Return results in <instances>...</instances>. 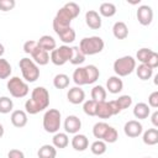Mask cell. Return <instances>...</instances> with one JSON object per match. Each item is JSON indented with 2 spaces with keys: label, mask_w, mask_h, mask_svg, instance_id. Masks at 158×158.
Wrapping results in <instances>:
<instances>
[{
  "label": "cell",
  "mask_w": 158,
  "mask_h": 158,
  "mask_svg": "<svg viewBox=\"0 0 158 158\" xmlns=\"http://www.w3.org/2000/svg\"><path fill=\"white\" fill-rule=\"evenodd\" d=\"M112 33L117 40H125L128 36V27L123 21H117L112 26Z\"/></svg>",
  "instance_id": "cell-19"
},
{
  "label": "cell",
  "mask_w": 158,
  "mask_h": 158,
  "mask_svg": "<svg viewBox=\"0 0 158 158\" xmlns=\"http://www.w3.org/2000/svg\"><path fill=\"white\" fill-rule=\"evenodd\" d=\"M147 105L149 107H153V109L158 107V91L157 90L149 94V96H148V104Z\"/></svg>",
  "instance_id": "cell-44"
},
{
  "label": "cell",
  "mask_w": 158,
  "mask_h": 158,
  "mask_svg": "<svg viewBox=\"0 0 158 158\" xmlns=\"http://www.w3.org/2000/svg\"><path fill=\"white\" fill-rule=\"evenodd\" d=\"M81 128V121L78 116L75 115H69L65 117L64 120V130L65 133H70V135H75L80 131Z\"/></svg>",
  "instance_id": "cell-11"
},
{
  "label": "cell",
  "mask_w": 158,
  "mask_h": 158,
  "mask_svg": "<svg viewBox=\"0 0 158 158\" xmlns=\"http://www.w3.org/2000/svg\"><path fill=\"white\" fill-rule=\"evenodd\" d=\"M95 116H98L99 118H104V120L105 118H110L111 116H114L109 101H101V102H98L96 104Z\"/></svg>",
  "instance_id": "cell-20"
},
{
  "label": "cell",
  "mask_w": 158,
  "mask_h": 158,
  "mask_svg": "<svg viewBox=\"0 0 158 158\" xmlns=\"http://www.w3.org/2000/svg\"><path fill=\"white\" fill-rule=\"evenodd\" d=\"M5 53V47H4V44L2 43H0V58L2 57V54Z\"/></svg>",
  "instance_id": "cell-49"
},
{
  "label": "cell",
  "mask_w": 158,
  "mask_h": 158,
  "mask_svg": "<svg viewBox=\"0 0 158 158\" xmlns=\"http://www.w3.org/2000/svg\"><path fill=\"white\" fill-rule=\"evenodd\" d=\"M106 89L111 94H118L123 89V81L117 75H112L106 81Z\"/></svg>",
  "instance_id": "cell-18"
},
{
  "label": "cell",
  "mask_w": 158,
  "mask_h": 158,
  "mask_svg": "<svg viewBox=\"0 0 158 158\" xmlns=\"http://www.w3.org/2000/svg\"><path fill=\"white\" fill-rule=\"evenodd\" d=\"M12 72L11 64L5 58H0V79H7L10 78Z\"/></svg>",
  "instance_id": "cell-35"
},
{
  "label": "cell",
  "mask_w": 158,
  "mask_h": 158,
  "mask_svg": "<svg viewBox=\"0 0 158 158\" xmlns=\"http://www.w3.org/2000/svg\"><path fill=\"white\" fill-rule=\"evenodd\" d=\"M16 1L15 0H0V11H10L15 7Z\"/></svg>",
  "instance_id": "cell-42"
},
{
  "label": "cell",
  "mask_w": 158,
  "mask_h": 158,
  "mask_svg": "<svg viewBox=\"0 0 158 158\" xmlns=\"http://www.w3.org/2000/svg\"><path fill=\"white\" fill-rule=\"evenodd\" d=\"M136 73H137V77L141 79V80H148L151 79V77L153 75V69L149 68L148 65L146 64H139L138 67H136Z\"/></svg>",
  "instance_id": "cell-31"
},
{
  "label": "cell",
  "mask_w": 158,
  "mask_h": 158,
  "mask_svg": "<svg viewBox=\"0 0 158 158\" xmlns=\"http://www.w3.org/2000/svg\"><path fill=\"white\" fill-rule=\"evenodd\" d=\"M72 56V47L63 44L57 47L56 49H53L49 54V60L54 64V65H63L67 62H69Z\"/></svg>",
  "instance_id": "cell-8"
},
{
  "label": "cell",
  "mask_w": 158,
  "mask_h": 158,
  "mask_svg": "<svg viewBox=\"0 0 158 158\" xmlns=\"http://www.w3.org/2000/svg\"><path fill=\"white\" fill-rule=\"evenodd\" d=\"M10 120H11V123L17 127V128H21V127H25L27 125V112L25 110H14L11 112V116H10Z\"/></svg>",
  "instance_id": "cell-14"
},
{
  "label": "cell",
  "mask_w": 158,
  "mask_h": 158,
  "mask_svg": "<svg viewBox=\"0 0 158 158\" xmlns=\"http://www.w3.org/2000/svg\"><path fill=\"white\" fill-rule=\"evenodd\" d=\"M6 88H7V91L11 94V96L17 98V99L25 98L28 94V91H30L28 84L25 80H22L21 78H19V77L10 78L7 80Z\"/></svg>",
  "instance_id": "cell-6"
},
{
  "label": "cell",
  "mask_w": 158,
  "mask_h": 158,
  "mask_svg": "<svg viewBox=\"0 0 158 158\" xmlns=\"http://www.w3.org/2000/svg\"><path fill=\"white\" fill-rule=\"evenodd\" d=\"M73 81L77 84V86L88 85V75L85 67H79L73 72Z\"/></svg>",
  "instance_id": "cell-22"
},
{
  "label": "cell",
  "mask_w": 158,
  "mask_h": 158,
  "mask_svg": "<svg viewBox=\"0 0 158 158\" xmlns=\"http://www.w3.org/2000/svg\"><path fill=\"white\" fill-rule=\"evenodd\" d=\"M72 21H73V16L70 15V12L64 6L60 7L57 11V14H56V16L53 19V30H54V32L57 35H59L65 28L70 27Z\"/></svg>",
  "instance_id": "cell-7"
},
{
  "label": "cell",
  "mask_w": 158,
  "mask_h": 158,
  "mask_svg": "<svg viewBox=\"0 0 158 158\" xmlns=\"http://www.w3.org/2000/svg\"><path fill=\"white\" fill-rule=\"evenodd\" d=\"M78 47L81 51V53L86 57V56H94L100 53L104 49L105 43H104V40L99 36H90V37H84L80 41Z\"/></svg>",
  "instance_id": "cell-2"
},
{
  "label": "cell",
  "mask_w": 158,
  "mask_h": 158,
  "mask_svg": "<svg viewBox=\"0 0 158 158\" xmlns=\"http://www.w3.org/2000/svg\"><path fill=\"white\" fill-rule=\"evenodd\" d=\"M151 115V109L146 102H137L133 107V116L138 120H144Z\"/></svg>",
  "instance_id": "cell-21"
},
{
  "label": "cell",
  "mask_w": 158,
  "mask_h": 158,
  "mask_svg": "<svg viewBox=\"0 0 158 158\" xmlns=\"http://www.w3.org/2000/svg\"><path fill=\"white\" fill-rule=\"evenodd\" d=\"M109 104H110V107H111L112 115H118V114L121 112V110H120V107H118V105L116 104V101H115V100L109 101Z\"/></svg>",
  "instance_id": "cell-47"
},
{
  "label": "cell",
  "mask_w": 158,
  "mask_h": 158,
  "mask_svg": "<svg viewBox=\"0 0 158 158\" xmlns=\"http://www.w3.org/2000/svg\"><path fill=\"white\" fill-rule=\"evenodd\" d=\"M7 158H25V153L20 149H10L9 153H7Z\"/></svg>",
  "instance_id": "cell-46"
},
{
  "label": "cell",
  "mask_w": 158,
  "mask_h": 158,
  "mask_svg": "<svg viewBox=\"0 0 158 158\" xmlns=\"http://www.w3.org/2000/svg\"><path fill=\"white\" fill-rule=\"evenodd\" d=\"M64 7L70 12V15L73 16V19H75V17H78L79 16V14H80V6L77 4V2H67L65 5H64Z\"/></svg>",
  "instance_id": "cell-41"
},
{
  "label": "cell",
  "mask_w": 158,
  "mask_h": 158,
  "mask_svg": "<svg viewBox=\"0 0 158 158\" xmlns=\"http://www.w3.org/2000/svg\"><path fill=\"white\" fill-rule=\"evenodd\" d=\"M52 144L56 147V148H65L68 144H69V137L65 132H57L53 135V138H52Z\"/></svg>",
  "instance_id": "cell-23"
},
{
  "label": "cell",
  "mask_w": 158,
  "mask_h": 158,
  "mask_svg": "<svg viewBox=\"0 0 158 158\" xmlns=\"http://www.w3.org/2000/svg\"><path fill=\"white\" fill-rule=\"evenodd\" d=\"M37 46L49 53V52H52L53 49L57 48V42H56V40H54L52 36H49V35H43V36H41L40 40L37 41Z\"/></svg>",
  "instance_id": "cell-16"
},
{
  "label": "cell",
  "mask_w": 158,
  "mask_h": 158,
  "mask_svg": "<svg viewBox=\"0 0 158 158\" xmlns=\"http://www.w3.org/2000/svg\"><path fill=\"white\" fill-rule=\"evenodd\" d=\"M106 143L104 142V141H101V139H96V141H94L93 143H91V146H90V151H91V153L93 154H95V156H102L105 152H106Z\"/></svg>",
  "instance_id": "cell-33"
},
{
  "label": "cell",
  "mask_w": 158,
  "mask_h": 158,
  "mask_svg": "<svg viewBox=\"0 0 158 158\" xmlns=\"http://www.w3.org/2000/svg\"><path fill=\"white\" fill-rule=\"evenodd\" d=\"M72 147L78 151V152H83L89 147V139L85 135L81 133H75L72 138Z\"/></svg>",
  "instance_id": "cell-15"
},
{
  "label": "cell",
  "mask_w": 158,
  "mask_h": 158,
  "mask_svg": "<svg viewBox=\"0 0 158 158\" xmlns=\"http://www.w3.org/2000/svg\"><path fill=\"white\" fill-rule=\"evenodd\" d=\"M85 69H86V75H88V84H94L100 77L99 68L94 64H89V65H85Z\"/></svg>",
  "instance_id": "cell-32"
},
{
  "label": "cell",
  "mask_w": 158,
  "mask_h": 158,
  "mask_svg": "<svg viewBox=\"0 0 158 158\" xmlns=\"http://www.w3.org/2000/svg\"><path fill=\"white\" fill-rule=\"evenodd\" d=\"M146 158H151V157H146Z\"/></svg>",
  "instance_id": "cell-51"
},
{
  "label": "cell",
  "mask_w": 158,
  "mask_h": 158,
  "mask_svg": "<svg viewBox=\"0 0 158 158\" xmlns=\"http://www.w3.org/2000/svg\"><path fill=\"white\" fill-rule=\"evenodd\" d=\"M31 57H32V60L37 64V65H46L48 64L49 62V53L46 52L44 49L40 48L37 46V48L31 53Z\"/></svg>",
  "instance_id": "cell-17"
},
{
  "label": "cell",
  "mask_w": 158,
  "mask_h": 158,
  "mask_svg": "<svg viewBox=\"0 0 158 158\" xmlns=\"http://www.w3.org/2000/svg\"><path fill=\"white\" fill-rule=\"evenodd\" d=\"M85 23L91 30H99L102 25V20H101V16L99 15L98 11L88 10L85 14Z\"/></svg>",
  "instance_id": "cell-13"
},
{
  "label": "cell",
  "mask_w": 158,
  "mask_h": 158,
  "mask_svg": "<svg viewBox=\"0 0 158 158\" xmlns=\"http://www.w3.org/2000/svg\"><path fill=\"white\" fill-rule=\"evenodd\" d=\"M106 89L101 85H95L91 89V100L96 101V102H101V101H106Z\"/></svg>",
  "instance_id": "cell-26"
},
{
  "label": "cell",
  "mask_w": 158,
  "mask_h": 158,
  "mask_svg": "<svg viewBox=\"0 0 158 158\" xmlns=\"http://www.w3.org/2000/svg\"><path fill=\"white\" fill-rule=\"evenodd\" d=\"M4 132H5V130H4V126L0 123V138L4 136Z\"/></svg>",
  "instance_id": "cell-50"
},
{
  "label": "cell",
  "mask_w": 158,
  "mask_h": 158,
  "mask_svg": "<svg viewBox=\"0 0 158 158\" xmlns=\"http://www.w3.org/2000/svg\"><path fill=\"white\" fill-rule=\"evenodd\" d=\"M49 105V93L44 86H36L31 98L25 102V111L30 115H36L46 110Z\"/></svg>",
  "instance_id": "cell-1"
},
{
  "label": "cell",
  "mask_w": 158,
  "mask_h": 158,
  "mask_svg": "<svg viewBox=\"0 0 158 158\" xmlns=\"http://www.w3.org/2000/svg\"><path fill=\"white\" fill-rule=\"evenodd\" d=\"M19 67L22 73V78L25 79L26 83H35L40 78V69L38 65L30 58L25 57L20 59Z\"/></svg>",
  "instance_id": "cell-4"
},
{
  "label": "cell",
  "mask_w": 158,
  "mask_h": 158,
  "mask_svg": "<svg viewBox=\"0 0 158 158\" xmlns=\"http://www.w3.org/2000/svg\"><path fill=\"white\" fill-rule=\"evenodd\" d=\"M14 109V101L9 96H1L0 98V114H9L12 112Z\"/></svg>",
  "instance_id": "cell-34"
},
{
  "label": "cell",
  "mask_w": 158,
  "mask_h": 158,
  "mask_svg": "<svg viewBox=\"0 0 158 158\" xmlns=\"http://www.w3.org/2000/svg\"><path fill=\"white\" fill-rule=\"evenodd\" d=\"M142 141L147 146H154L158 143V130L157 128H148L143 132Z\"/></svg>",
  "instance_id": "cell-24"
},
{
  "label": "cell",
  "mask_w": 158,
  "mask_h": 158,
  "mask_svg": "<svg viewBox=\"0 0 158 158\" xmlns=\"http://www.w3.org/2000/svg\"><path fill=\"white\" fill-rule=\"evenodd\" d=\"M36 48H37V41L30 40V41H26V42L23 43V52L27 53V54H30V56H31V53H32Z\"/></svg>",
  "instance_id": "cell-43"
},
{
  "label": "cell",
  "mask_w": 158,
  "mask_h": 158,
  "mask_svg": "<svg viewBox=\"0 0 158 158\" xmlns=\"http://www.w3.org/2000/svg\"><path fill=\"white\" fill-rule=\"evenodd\" d=\"M109 127H110V125H107L106 122H102V121L101 122H96L94 125V127H93V135H94V137L102 141V138L106 135Z\"/></svg>",
  "instance_id": "cell-28"
},
{
  "label": "cell",
  "mask_w": 158,
  "mask_h": 158,
  "mask_svg": "<svg viewBox=\"0 0 158 158\" xmlns=\"http://www.w3.org/2000/svg\"><path fill=\"white\" fill-rule=\"evenodd\" d=\"M115 101H116V104L118 105V107H120L121 111L128 109V107L132 105V98H131L130 95H121V96H118V99H116Z\"/></svg>",
  "instance_id": "cell-39"
},
{
  "label": "cell",
  "mask_w": 158,
  "mask_h": 158,
  "mask_svg": "<svg viewBox=\"0 0 158 158\" xmlns=\"http://www.w3.org/2000/svg\"><path fill=\"white\" fill-rule=\"evenodd\" d=\"M84 60H85V56L81 53V51L79 49V47L78 46L72 47V56H70L69 62L73 65H80V64L84 63Z\"/></svg>",
  "instance_id": "cell-30"
},
{
  "label": "cell",
  "mask_w": 158,
  "mask_h": 158,
  "mask_svg": "<svg viewBox=\"0 0 158 158\" xmlns=\"http://www.w3.org/2000/svg\"><path fill=\"white\" fill-rule=\"evenodd\" d=\"M58 36H59V38H60V41H62L63 43H72V42H74L77 35H75L74 28L68 27V28H65L64 31H62Z\"/></svg>",
  "instance_id": "cell-36"
},
{
  "label": "cell",
  "mask_w": 158,
  "mask_h": 158,
  "mask_svg": "<svg viewBox=\"0 0 158 158\" xmlns=\"http://www.w3.org/2000/svg\"><path fill=\"white\" fill-rule=\"evenodd\" d=\"M146 65H148V67L152 68V69H154V68L158 67V53H157V52L153 51V53H152V56L149 57V59L147 60Z\"/></svg>",
  "instance_id": "cell-45"
},
{
  "label": "cell",
  "mask_w": 158,
  "mask_h": 158,
  "mask_svg": "<svg viewBox=\"0 0 158 158\" xmlns=\"http://www.w3.org/2000/svg\"><path fill=\"white\" fill-rule=\"evenodd\" d=\"M137 20L142 26H148L153 21V10L148 5H141L137 9Z\"/></svg>",
  "instance_id": "cell-9"
},
{
  "label": "cell",
  "mask_w": 158,
  "mask_h": 158,
  "mask_svg": "<svg viewBox=\"0 0 158 158\" xmlns=\"http://www.w3.org/2000/svg\"><path fill=\"white\" fill-rule=\"evenodd\" d=\"M69 83H70V79L64 73H59L53 78V85L57 89H65L69 86Z\"/></svg>",
  "instance_id": "cell-29"
},
{
  "label": "cell",
  "mask_w": 158,
  "mask_h": 158,
  "mask_svg": "<svg viewBox=\"0 0 158 158\" xmlns=\"http://www.w3.org/2000/svg\"><path fill=\"white\" fill-rule=\"evenodd\" d=\"M96 101L94 100H85L84 104H83V111L85 115L88 116H95V112H96Z\"/></svg>",
  "instance_id": "cell-38"
},
{
  "label": "cell",
  "mask_w": 158,
  "mask_h": 158,
  "mask_svg": "<svg viewBox=\"0 0 158 158\" xmlns=\"http://www.w3.org/2000/svg\"><path fill=\"white\" fill-rule=\"evenodd\" d=\"M68 101L73 105H79L85 101V91L80 86H73L68 90L67 94Z\"/></svg>",
  "instance_id": "cell-12"
},
{
  "label": "cell",
  "mask_w": 158,
  "mask_h": 158,
  "mask_svg": "<svg viewBox=\"0 0 158 158\" xmlns=\"http://www.w3.org/2000/svg\"><path fill=\"white\" fill-rule=\"evenodd\" d=\"M123 132L127 137H131V138H136L138 136L142 135L143 132V126L142 123L138 121V120H130L125 123L123 126Z\"/></svg>",
  "instance_id": "cell-10"
},
{
  "label": "cell",
  "mask_w": 158,
  "mask_h": 158,
  "mask_svg": "<svg viewBox=\"0 0 158 158\" xmlns=\"http://www.w3.org/2000/svg\"><path fill=\"white\" fill-rule=\"evenodd\" d=\"M42 125L46 132L48 133H57L62 125V115L60 111L57 109H48L42 120Z\"/></svg>",
  "instance_id": "cell-3"
},
{
  "label": "cell",
  "mask_w": 158,
  "mask_h": 158,
  "mask_svg": "<svg viewBox=\"0 0 158 158\" xmlns=\"http://www.w3.org/2000/svg\"><path fill=\"white\" fill-rule=\"evenodd\" d=\"M153 51L151 48H141L137 51L136 53V58L138 59V62H141V64H146L147 60L149 59V57L152 56Z\"/></svg>",
  "instance_id": "cell-37"
},
{
  "label": "cell",
  "mask_w": 158,
  "mask_h": 158,
  "mask_svg": "<svg viewBox=\"0 0 158 158\" xmlns=\"http://www.w3.org/2000/svg\"><path fill=\"white\" fill-rule=\"evenodd\" d=\"M38 158H56L57 157V148L53 144H43L37 151Z\"/></svg>",
  "instance_id": "cell-25"
},
{
  "label": "cell",
  "mask_w": 158,
  "mask_h": 158,
  "mask_svg": "<svg viewBox=\"0 0 158 158\" xmlns=\"http://www.w3.org/2000/svg\"><path fill=\"white\" fill-rule=\"evenodd\" d=\"M135 69H136V59L132 56H123L114 62V72L118 78L130 75Z\"/></svg>",
  "instance_id": "cell-5"
},
{
  "label": "cell",
  "mask_w": 158,
  "mask_h": 158,
  "mask_svg": "<svg viewBox=\"0 0 158 158\" xmlns=\"http://www.w3.org/2000/svg\"><path fill=\"white\" fill-rule=\"evenodd\" d=\"M151 121H152V123H153L154 127H158V111H154L151 115Z\"/></svg>",
  "instance_id": "cell-48"
},
{
  "label": "cell",
  "mask_w": 158,
  "mask_h": 158,
  "mask_svg": "<svg viewBox=\"0 0 158 158\" xmlns=\"http://www.w3.org/2000/svg\"><path fill=\"white\" fill-rule=\"evenodd\" d=\"M117 138H118V133H117L116 128L112 127V126H110L109 130H107V132H106V135L104 136L102 141L105 143H115L117 141Z\"/></svg>",
  "instance_id": "cell-40"
},
{
  "label": "cell",
  "mask_w": 158,
  "mask_h": 158,
  "mask_svg": "<svg viewBox=\"0 0 158 158\" xmlns=\"http://www.w3.org/2000/svg\"><path fill=\"white\" fill-rule=\"evenodd\" d=\"M116 6L112 2H102L99 7V15L104 17H112L116 14Z\"/></svg>",
  "instance_id": "cell-27"
}]
</instances>
